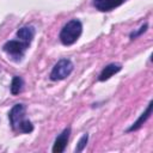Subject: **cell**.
Here are the masks:
<instances>
[{
	"label": "cell",
	"instance_id": "obj_1",
	"mask_svg": "<svg viewBox=\"0 0 153 153\" xmlns=\"http://www.w3.org/2000/svg\"><path fill=\"white\" fill-rule=\"evenodd\" d=\"M81 30H82L81 23L78 19H73L62 27L60 32V41L65 45H71L80 37Z\"/></svg>",
	"mask_w": 153,
	"mask_h": 153
},
{
	"label": "cell",
	"instance_id": "obj_2",
	"mask_svg": "<svg viewBox=\"0 0 153 153\" xmlns=\"http://www.w3.org/2000/svg\"><path fill=\"white\" fill-rule=\"evenodd\" d=\"M73 71V65L69 60L67 59H62L60 60L53 68L51 73H50V79L51 80H62L65 78H67Z\"/></svg>",
	"mask_w": 153,
	"mask_h": 153
},
{
	"label": "cell",
	"instance_id": "obj_3",
	"mask_svg": "<svg viewBox=\"0 0 153 153\" xmlns=\"http://www.w3.org/2000/svg\"><path fill=\"white\" fill-rule=\"evenodd\" d=\"M27 47H29V44L23 42V41H8L2 47V49H4L5 53H7L11 56H16V57L19 56V57H22Z\"/></svg>",
	"mask_w": 153,
	"mask_h": 153
},
{
	"label": "cell",
	"instance_id": "obj_4",
	"mask_svg": "<svg viewBox=\"0 0 153 153\" xmlns=\"http://www.w3.org/2000/svg\"><path fill=\"white\" fill-rule=\"evenodd\" d=\"M24 115H25V106L23 104H16L10 114H8V118H10V122H11V126L14 130H17L19 123L24 120Z\"/></svg>",
	"mask_w": 153,
	"mask_h": 153
},
{
	"label": "cell",
	"instance_id": "obj_5",
	"mask_svg": "<svg viewBox=\"0 0 153 153\" xmlns=\"http://www.w3.org/2000/svg\"><path fill=\"white\" fill-rule=\"evenodd\" d=\"M69 133H71V129L67 128L65 129L55 140V143H54V147H53V152L55 153H61L65 151L66 146H67V142H68V137H69Z\"/></svg>",
	"mask_w": 153,
	"mask_h": 153
},
{
	"label": "cell",
	"instance_id": "obj_6",
	"mask_svg": "<svg viewBox=\"0 0 153 153\" xmlns=\"http://www.w3.org/2000/svg\"><path fill=\"white\" fill-rule=\"evenodd\" d=\"M124 0H94L93 5L99 11H110L117 6H120Z\"/></svg>",
	"mask_w": 153,
	"mask_h": 153
},
{
	"label": "cell",
	"instance_id": "obj_7",
	"mask_svg": "<svg viewBox=\"0 0 153 153\" xmlns=\"http://www.w3.org/2000/svg\"><path fill=\"white\" fill-rule=\"evenodd\" d=\"M121 68H122V67H121L120 65H115V63H111V65L106 66V67L102 71V73L99 74V80H100V81L108 80L110 76H112L114 74H116L117 72H120Z\"/></svg>",
	"mask_w": 153,
	"mask_h": 153
},
{
	"label": "cell",
	"instance_id": "obj_8",
	"mask_svg": "<svg viewBox=\"0 0 153 153\" xmlns=\"http://www.w3.org/2000/svg\"><path fill=\"white\" fill-rule=\"evenodd\" d=\"M17 37L20 38V41L30 44V42L32 41L33 38V30L32 27H27V26H24L22 29H19L17 31Z\"/></svg>",
	"mask_w": 153,
	"mask_h": 153
},
{
	"label": "cell",
	"instance_id": "obj_9",
	"mask_svg": "<svg viewBox=\"0 0 153 153\" xmlns=\"http://www.w3.org/2000/svg\"><path fill=\"white\" fill-rule=\"evenodd\" d=\"M23 87V80L20 76H14L12 79V84H11V92L12 94H18L22 91Z\"/></svg>",
	"mask_w": 153,
	"mask_h": 153
},
{
	"label": "cell",
	"instance_id": "obj_10",
	"mask_svg": "<svg viewBox=\"0 0 153 153\" xmlns=\"http://www.w3.org/2000/svg\"><path fill=\"white\" fill-rule=\"evenodd\" d=\"M151 109H152V103H149V105H148V108H147L146 112H145V114H142V116H141V117H140V118H139V120L133 124V127H131L129 130H135V129H137V128H139V127H140V126H141V124H142V123H143V122L149 117V115H151Z\"/></svg>",
	"mask_w": 153,
	"mask_h": 153
},
{
	"label": "cell",
	"instance_id": "obj_11",
	"mask_svg": "<svg viewBox=\"0 0 153 153\" xmlns=\"http://www.w3.org/2000/svg\"><path fill=\"white\" fill-rule=\"evenodd\" d=\"M32 129H33V127H32L31 122L27 121V120H25V118L19 123V126L17 128V130H19L22 133H30V131H32Z\"/></svg>",
	"mask_w": 153,
	"mask_h": 153
},
{
	"label": "cell",
	"instance_id": "obj_12",
	"mask_svg": "<svg viewBox=\"0 0 153 153\" xmlns=\"http://www.w3.org/2000/svg\"><path fill=\"white\" fill-rule=\"evenodd\" d=\"M87 140H88V136H87V134L82 135V137L80 139V141H79V143H78V146H76V148H75V152H81V151L84 149V147L86 146V143H87Z\"/></svg>",
	"mask_w": 153,
	"mask_h": 153
}]
</instances>
